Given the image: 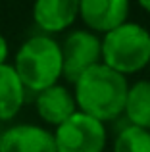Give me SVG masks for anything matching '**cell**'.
I'll return each mask as SVG.
<instances>
[{"mask_svg": "<svg viewBox=\"0 0 150 152\" xmlns=\"http://www.w3.org/2000/svg\"><path fill=\"white\" fill-rule=\"evenodd\" d=\"M60 48L64 62V77L73 85L90 67L102 64V41L98 39V35L90 31H71L64 39Z\"/></svg>", "mask_w": 150, "mask_h": 152, "instance_id": "5b68a950", "label": "cell"}, {"mask_svg": "<svg viewBox=\"0 0 150 152\" xmlns=\"http://www.w3.org/2000/svg\"><path fill=\"white\" fill-rule=\"evenodd\" d=\"M12 66L27 91L42 93L64 77L60 42L48 35H33L19 46Z\"/></svg>", "mask_w": 150, "mask_h": 152, "instance_id": "7a4b0ae2", "label": "cell"}, {"mask_svg": "<svg viewBox=\"0 0 150 152\" xmlns=\"http://www.w3.org/2000/svg\"><path fill=\"white\" fill-rule=\"evenodd\" d=\"M129 10L131 6L127 0H81L79 2V18L94 35H108L123 23H127Z\"/></svg>", "mask_w": 150, "mask_h": 152, "instance_id": "8992f818", "label": "cell"}, {"mask_svg": "<svg viewBox=\"0 0 150 152\" xmlns=\"http://www.w3.org/2000/svg\"><path fill=\"white\" fill-rule=\"evenodd\" d=\"M35 108H37V114L42 121L56 127L62 125L66 119H69L77 112L73 93L60 83L39 93L37 100H35Z\"/></svg>", "mask_w": 150, "mask_h": 152, "instance_id": "9c48e42d", "label": "cell"}, {"mask_svg": "<svg viewBox=\"0 0 150 152\" xmlns=\"http://www.w3.org/2000/svg\"><path fill=\"white\" fill-rule=\"evenodd\" d=\"M0 152H56L54 133L41 125L19 123L4 131Z\"/></svg>", "mask_w": 150, "mask_h": 152, "instance_id": "52a82bcc", "label": "cell"}, {"mask_svg": "<svg viewBox=\"0 0 150 152\" xmlns=\"http://www.w3.org/2000/svg\"><path fill=\"white\" fill-rule=\"evenodd\" d=\"M139 6L143 8L144 12H148V14H150V0H141V2H139Z\"/></svg>", "mask_w": 150, "mask_h": 152, "instance_id": "5bb4252c", "label": "cell"}, {"mask_svg": "<svg viewBox=\"0 0 150 152\" xmlns=\"http://www.w3.org/2000/svg\"><path fill=\"white\" fill-rule=\"evenodd\" d=\"M8 54H10V48H8V41L2 33H0V66L8 64Z\"/></svg>", "mask_w": 150, "mask_h": 152, "instance_id": "4fadbf2b", "label": "cell"}, {"mask_svg": "<svg viewBox=\"0 0 150 152\" xmlns=\"http://www.w3.org/2000/svg\"><path fill=\"white\" fill-rule=\"evenodd\" d=\"M56 152H104L106 125L83 112H75L54 131Z\"/></svg>", "mask_w": 150, "mask_h": 152, "instance_id": "277c9868", "label": "cell"}, {"mask_svg": "<svg viewBox=\"0 0 150 152\" xmlns=\"http://www.w3.org/2000/svg\"><path fill=\"white\" fill-rule=\"evenodd\" d=\"M127 93V77L98 64L75 81L73 96L79 112L106 123L125 112Z\"/></svg>", "mask_w": 150, "mask_h": 152, "instance_id": "6da1fadb", "label": "cell"}, {"mask_svg": "<svg viewBox=\"0 0 150 152\" xmlns=\"http://www.w3.org/2000/svg\"><path fill=\"white\" fill-rule=\"evenodd\" d=\"M2 135H4V131H0V148H2Z\"/></svg>", "mask_w": 150, "mask_h": 152, "instance_id": "9a60e30c", "label": "cell"}, {"mask_svg": "<svg viewBox=\"0 0 150 152\" xmlns=\"http://www.w3.org/2000/svg\"><path fill=\"white\" fill-rule=\"evenodd\" d=\"M79 18L77 0H39L33 6V19L42 35L60 33L75 23Z\"/></svg>", "mask_w": 150, "mask_h": 152, "instance_id": "ba28073f", "label": "cell"}, {"mask_svg": "<svg viewBox=\"0 0 150 152\" xmlns=\"http://www.w3.org/2000/svg\"><path fill=\"white\" fill-rule=\"evenodd\" d=\"M102 64L131 75L150 64V31L139 23H123L102 39Z\"/></svg>", "mask_w": 150, "mask_h": 152, "instance_id": "3957f363", "label": "cell"}, {"mask_svg": "<svg viewBox=\"0 0 150 152\" xmlns=\"http://www.w3.org/2000/svg\"><path fill=\"white\" fill-rule=\"evenodd\" d=\"M123 114L129 125L150 131V79L137 81L129 87Z\"/></svg>", "mask_w": 150, "mask_h": 152, "instance_id": "8fae6325", "label": "cell"}, {"mask_svg": "<svg viewBox=\"0 0 150 152\" xmlns=\"http://www.w3.org/2000/svg\"><path fill=\"white\" fill-rule=\"evenodd\" d=\"M27 89L12 64L0 66V121H10L19 114Z\"/></svg>", "mask_w": 150, "mask_h": 152, "instance_id": "30bf717a", "label": "cell"}, {"mask_svg": "<svg viewBox=\"0 0 150 152\" xmlns=\"http://www.w3.org/2000/svg\"><path fill=\"white\" fill-rule=\"evenodd\" d=\"M114 152H150V131L125 125L114 141Z\"/></svg>", "mask_w": 150, "mask_h": 152, "instance_id": "7c38bea8", "label": "cell"}]
</instances>
